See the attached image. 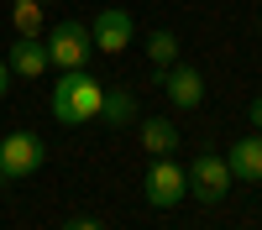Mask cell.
<instances>
[{
	"label": "cell",
	"instance_id": "obj_1",
	"mask_svg": "<svg viewBox=\"0 0 262 230\" xmlns=\"http://www.w3.org/2000/svg\"><path fill=\"white\" fill-rule=\"evenodd\" d=\"M100 105H105V84L90 68H69L53 84V120L58 125H90V120H100Z\"/></svg>",
	"mask_w": 262,
	"mask_h": 230
},
{
	"label": "cell",
	"instance_id": "obj_2",
	"mask_svg": "<svg viewBox=\"0 0 262 230\" xmlns=\"http://www.w3.org/2000/svg\"><path fill=\"white\" fill-rule=\"evenodd\" d=\"M42 42H48V63H53V68H63V73H69V68H90V58H95L90 21H74V16L58 21Z\"/></svg>",
	"mask_w": 262,
	"mask_h": 230
},
{
	"label": "cell",
	"instance_id": "obj_3",
	"mask_svg": "<svg viewBox=\"0 0 262 230\" xmlns=\"http://www.w3.org/2000/svg\"><path fill=\"white\" fill-rule=\"evenodd\" d=\"M42 162H48V146H42L37 131H11V136H0V188L32 178Z\"/></svg>",
	"mask_w": 262,
	"mask_h": 230
},
{
	"label": "cell",
	"instance_id": "obj_4",
	"mask_svg": "<svg viewBox=\"0 0 262 230\" xmlns=\"http://www.w3.org/2000/svg\"><path fill=\"white\" fill-rule=\"evenodd\" d=\"M184 178H189V194L200 199V204H221V199L231 194V183H236L221 152H200V157L184 167Z\"/></svg>",
	"mask_w": 262,
	"mask_h": 230
},
{
	"label": "cell",
	"instance_id": "obj_5",
	"mask_svg": "<svg viewBox=\"0 0 262 230\" xmlns=\"http://www.w3.org/2000/svg\"><path fill=\"white\" fill-rule=\"evenodd\" d=\"M142 194H147L152 209H173V204H184V194H189L184 167L173 162V157H152V162H147V178H142Z\"/></svg>",
	"mask_w": 262,
	"mask_h": 230
},
{
	"label": "cell",
	"instance_id": "obj_6",
	"mask_svg": "<svg viewBox=\"0 0 262 230\" xmlns=\"http://www.w3.org/2000/svg\"><path fill=\"white\" fill-rule=\"evenodd\" d=\"M90 37H95V53H126L131 37H137V21H131V11H121V6H105L90 21Z\"/></svg>",
	"mask_w": 262,
	"mask_h": 230
},
{
	"label": "cell",
	"instance_id": "obj_7",
	"mask_svg": "<svg viewBox=\"0 0 262 230\" xmlns=\"http://www.w3.org/2000/svg\"><path fill=\"white\" fill-rule=\"evenodd\" d=\"M163 79V94L179 105V110H200L205 105V73L194 68V63H173L168 73H158Z\"/></svg>",
	"mask_w": 262,
	"mask_h": 230
},
{
	"label": "cell",
	"instance_id": "obj_8",
	"mask_svg": "<svg viewBox=\"0 0 262 230\" xmlns=\"http://www.w3.org/2000/svg\"><path fill=\"white\" fill-rule=\"evenodd\" d=\"M226 167H231L236 183H262V131L236 136L231 152H226Z\"/></svg>",
	"mask_w": 262,
	"mask_h": 230
},
{
	"label": "cell",
	"instance_id": "obj_9",
	"mask_svg": "<svg viewBox=\"0 0 262 230\" xmlns=\"http://www.w3.org/2000/svg\"><path fill=\"white\" fill-rule=\"evenodd\" d=\"M6 68L21 73V79H42V73L53 68V63H48V42H42V37H16V42H11Z\"/></svg>",
	"mask_w": 262,
	"mask_h": 230
},
{
	"label": "cell",
	"instance_id": "obj_10",
	"mask_svg": "<svg viewBox=\"0 0 262 230\" xmlns=\"http://www.w3.org/2000/svg\"><path fill=\"white\" fill-rule=\"evenodd\" d=\"M179 125H173V120H142V146H147V157H173V152H179Z\"/></svg>",
	"mask_w": 262,
	"mask_h": 230
},
{
	"label": "cell",
	"instance_id": "obj_11",
	"mask_svg": "<svg viewBox=\"0 0 262 230\" xmlns=\"http://www.w3.org/2000/svg\"><path fill=\"white\" fill-rule=\"evenodd\" d=\"M147 58H152V73H168L173 63H179V32L158 27V32L147 37Z\"/></svg>",
	"mask_w": 262,
	"mask_h": 230
},
{
	"label": "cell",
	"instance_id": "obj_12",
	"mask_svg": "<svg viewBox=\"0 0 262 230\" xmlns=\"http://www.w3.org/2000/svg\"><path fill=\"white\" fill-rule=\"evenodd\" d=\"M100 115L111 120V125H131V120H137V94H131V89H121V84H116V89H105Z\"/></svg>",
	"mask_w": 262,
	"mask_h": 230
},
{
	"label": "cell",
	"instance_id": "obj_13",
	"mask_svg": "<svg viewBox=\"0 0 262 230\" xmlns=\"http://www.w3.org/2000/svg\"><path fill=\"white\" fill-rule=\"evenodd\" d=\"M11 21H16V37H42V21H48V16H42L37 0H16V6H11Z\"/></svg>",
	"mask_w": 262,
	"mask_h": 230
},
{
	"label": "cell",
	"instance_id": "obj_14",
	"mask_svg": "<svg viewBox=\"0 0 262 230\" xmlns=\"http://www.w3.org/2000/svg\"><path fill=\"white\" fill-rule=\"evenodd\" d=\"M58 230H105L100 220H90V215H74V220H63Z\"/></svg>",
	"mask_w": 262,
	"mask_h": 230
},
{
	"label": "cell",
	"instance_id": "obj_15",
	"mask_svg": "<svg viewBox=\"0 0 262 230\" xmlns=\"http://www.w3.org/2000/svg\"><path fill=\"white\" fill-rule=\"evenodd\" d=\"M247 120H252V131H262V94L247 105Z\"/></svg>",
	"mask_w": 262,
	"mask_h": 230
},
{
	"label": "cell",
	"instance_id": "obj_16",
	"mask_svg": "<svg viewBox=\"0 0 262 230\" xmlns=\"http://www.w3.org/2000/svg\"><path fill=\"white\" fill-rule=\"evenodd\" d=\"M11 79H16V73L6 68V58H0V99H6V94H11Z\"/></svg>",
	"mask_w": 262,
	"mask_h": 230
},
{
	"label": "cell",
	"instance_id": "obj_17",
	"mask_svg": "<svg viewBox=\"0 0 262 230\" xmlns=\"http://www.w3.org/2000/svg\"><path fill=\"white\" fill-rule=\"evenodd\" d=\"M257 32H262V16H257Z\"/></svg>",
	"mask_w": 262,
	"mask_h": 230
},
{
	"label": "cell",
	"instance_id": "obj_18",
	"mask_svg": "<svg viewBox=\"0 0 262 230\" xmlns=\"http://www.w3.org/2000/svg\"><path fill=\"white\" fill-rule=\"evenodd\" d=\"M11 6H16V0H11Z\"/></svg>",
	"mask_w": 262,
	"mask_h": 230
}]
</instances>
